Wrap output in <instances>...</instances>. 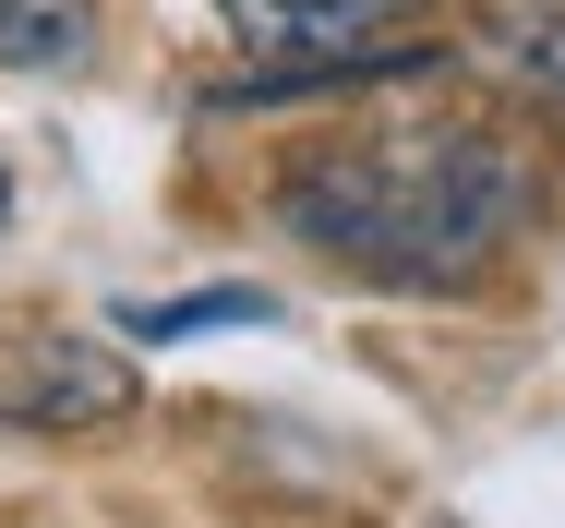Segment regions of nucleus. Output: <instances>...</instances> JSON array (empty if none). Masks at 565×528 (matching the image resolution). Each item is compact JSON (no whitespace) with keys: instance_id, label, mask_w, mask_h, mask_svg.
<instances>
[{"instance_id":"1","label":"nucleus","mask_w":565,"mask_h":528,"mask_svg":"<svg viewBox=\"0 0 565 528\" xmlns=\"http://www.w3.org/2000/svg\"><path fill=\"white\" fill-rule=\"evenodd\" d=\"M530 216V169L505 132H434V144H338L301 157L289 181V228L349 252L361 277H422L457 289L481 277Z\"/></svg>"},{"instance_id":"2","label":"nucleus","mask_w":565,"mask_h":528,"mask_svg":"<svg viewBox=\"0 0 565 528\" xmlns=\"http://www.w3.org/2000/svg\"><path fill=\"white\" fill-rule=\"evenodd\" d=\"M217 12L265 61L253 85H228V108L326 97V85H373V73H434V49H397V24H422V0H217Z\"/></svg>"},{"instance_id":"3","label":"nucleus","mask_w":565,"mask_h":528,"mask_svg":"<svg viewBox=\"0 0 565 528\" xmlns=\"http://www.w3.org/2000/svg\"><path fill=\"white\" fill-rule=\"evenodd\" d=\"M132 409V360L97 336H12L0 348V421L24 432H85Z\"/></svg>"},{"instance_id":"4","label":"nucleus","mask_w":565,"mask_h":528,"mask_svg":"<svg viewBox=\"0 0 565 528\" xmlns=\"http://www.w3.org/2000/svg\"><path fill=\"white\" fill-rule=\"evenodd\" d=\"M241 324H277V289H181V301H132L120 336L181 348V336H241Z\"/></svg>"},{"instance_id":"5","label":"nucleus","mask_w":565,"mask_h":528,"mask_svg":"<svg viewBox=\"0 0 565 528\" xmlns=\"http://www.w3.org/2000/svg\"><path fill=\"white\" fill-rule=\"evenodd\" d=\"M97 36L85 0H0V73H73Z\"/></svg>"},{"instance_id":"6","label":"nucleus","mask_w":565,"mask_h":528,"mask_svg":"<svg viewBox=\"0 0 565 528\" xmlns=\"http://www.w3.org/2000/svg\"><path fill=\"white\" fill-rule=\"evenodd\" d=\"M505 61H518L542 97H565V12H530V24H505Z\"/></svg>"},{"instance_id":"7","label":"nucleus","mask_w":565,"mask_h":528,"mask_svg":"<svg viewBox=\"0 0 565 528\" xmlns=\"http://www.w3.org/2000/svg\"><path fill=\"white\" fill-rule=\"evenodd\" d=\"M0 228H12V169H0Z\"/></svg>"}]
</instances>
